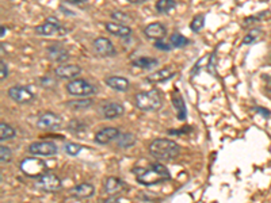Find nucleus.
Masks as SVG:
<instances>
[{
    "mask_svg": "<svg viewBox=\"0 0 271 203\" xmlns=\"http://www.w3.org/2000/svg\"><path fill=\"white\" fill-rule=\"evenodd\" d=\"M132 174L136 176V180L142 186H153L160 184L163 181H167L171 179L169 171L164 165L155 163L148 167H135L132 170Z\"/></svg>",
    "mask_w": 271,
    "mask_h": 203,
    "instance_id": "f257e3e1",
    "label": "nucleus"
},
{
    "mask_svg": "<svg viewBox=\"0 0 271 203\" xmlns=\"http://www.w3.org/2000/svg\"><path fill=\"white\" fill-rule=\"evenodd\" d=\"M149 153L157 161H172L180 153V146L168 138H157L149 145Z\"/></svg>",
    "mask_w": 271,
    "mask_h": 203,
    "instance_id": "f03ea898",
    "label": "nucleus"
},
{
    "mask_svg": "<svg viewBox=\"0 0 271 203\" xmlns=\"http://www.w3.org/2000/svg\"><path fill=\"white\" fill-rule=\"evenodd\" d=\"M135 105L137 109L142 111H157L163 105V99L157 89L141 91L136 93Z\"/></svg>",
    "mask_w": 271,
    "mask_h": 203,
    "instance_id": "7ed1b4c3",
    "label": "nucleus"
},
{
    "mask_svg": "<svg viewBox=\"0 0 271 203\" xmlns=\"http://www.w3.org/2000/svg\"><path fill=\"white\" fill-rule=\"evenodd\" d=\"M67 92L77 98H88L98 92V88L86 79H73L67 83Z\"/></svg>",
    "mask_w": 271,
    "mask_h": 203,
    "instance_id": "20e7f679",
    "label": "nucleus"
},
{
    "mask_svg": "<svg viewBox=\"0 0 271 203\" xmlns=\"http://www.w3.org/2000/svg\"><path fill=\"white\" fill-rule=\"evenodd\" d=\"M21 171L23 175L32 179H39L41 176L48 172V165L45 161L39 160L38 157H27L21 163Z\"/></svg>",
    "mask_w": 271,
    "mask_h": 203,
    "instance_id": "39448f33",
    "label": "nucleus"
},
{
    "mask_svg": "<svg viewBox=\"0 0 271 203\" xmlns=\"http://www.w3.org/2000/svg\"><path fill=\"white\" fill-rule=\"evenodd\" d=\"M34 31H35L38 35H42V37H53V35L63 37V35L67 34V29H65L56 18L50 17L48 18L42 25H39V26H37V28L34 29Z\"/></svg>",
    "mask_w": 271,
    "mask_h": 203,
    "instance_id": "423d86ee",
    "label": "nucleus"
},
{
    "mask_svg": "<svg viewBox=\"0 0 271 203\" xmlns=\"http://www.w3.org/2000/svg\"><path fill=\"white\" fill-rule=\"evenodd\" d=\"M37 127L45 132H53V130H59L63 127V118L56 114V113H43L42 116L38 118Z\"/></svg>",
    "mask_w": 271,
    "mask_h": 203,
    "instance_id": "0eeeda50",
    "label": "nucleus"
},
{
    "mask_svg": "<svg viewBox=\"0 0 271 203\" xmlns=\"http://www.w3.org/2000/svg\"><path fill=\"white\" fill-rule=\"evenodd\" d=\"M8 96L11 100H14L19 105H27V103H32L33 100L35 99V95L33 92L30 88L23 87V86H12L8 88Z\"/></svg>",
    "mask_w": 271,
    "mask_h": 203,
    "instance_id": "6e6552de",
    "label": "nucleus"
},
{
    "mask_svg": "<svg viewBox=\"0 0 271 203\" xmlns=\"http://www.w3.org/2000/svg\"><path fill=\"white\" fill-rule=\"evenodd\" d=\"M37 187L39 190L46 192H59L63 188V183L60 180V177L54 174L46 172L42 175L37 181Z\"/></svg>",
    "mask_w": 271,
    "mask_h": 203,
    "instance_id": "1a4fd4ad",
    "label": "nucleus"
},
{
    "mask_svg": "<svg viewBox=\"0 0 271 203\" xmlns=\"http://www.w3.org/2000/svg\"><path fill=\"white\" fill-rule=\"evenodd\" d=\"M29 152L33 156H54L59 152L57 145L52 141H39V143H34L29 146Z\"/></svg>",
    "mask_w": 271,
    "mask_h": 203,
    "instance_id": "9d476101",
    "label": "nucleus"
},
{
    "mask_svg": "<svg viewBox=\"0 0 271 203\" xmlns=\"http://www.w3.org/2000/svg\"><path fill=\"white\" fill-rule=\"evenodd\" d=\"M46 56L50 61L57 62V64H64L65 61L69 60L70 53L69 50L67 49L63 45H50L46 48Z\"/></svg>",
    "mask_w": 271,
    "mask_h": 203,
    "instance_id": "9b49d317",
    "label": "nucleus"
},
{
    "mask_svg": "<svg viewBox=\"0 0 271 203\" xmlns=\"http://www.w3.org/2000/svg\"><path fill=\"white\" fill-rule=\"evenodd\" d=\"M101 116L106 119H117L125 114V106L118 102H106L101 106Z\"/></svg>",
    "mask_w": 271,
    "mask_h": 203,
    "instance_id": "f8f14e48",
    "label": "nucleus"
},
{
    "mask_svg": "<svg viewBox=\"0 0 271 203\" xmlns=\"http://www.w3.org/2000/svg\"><path fill=\"white\" fill-rule=\"evenodd\" d=\"M92 46H94V50L97 52V55L101 57H113L117 53L113 42L104 37H98L97 39H94Z\"/></svg>",
    "mask_w": 271,
    "mask_h": 203,
    "instance_id": "ddd939ff",
    "label": "nucleus"
},
{
    "mask_svg": "<svg viewBox=\"0 0 271 203\" xmlns=\"http://www.w3.org/2000/svg\"><path fill=\"white\" fill-rule=\"evenodd\" d=\"M103 188H104V192L107 195L115 197V195H118L121 192H124L125 190H128V184L124 180H121L119 177L108 176V177H106L104 183H103Z\"/></svg>",
    "mask_w": 271,
    "mask_h": 203,
    "instance_id": "4468645a",
    "label": "nucleus"
},
{
    "mask_svg": "<svg viewBox=\"0 0 271 203\" xmlns=\"http://www.w3.org/2000/svg\"><path fill=\"white\" fill-rule=\"evenodd\" d=\"M81 66L76 64H61L54 69V75L63 80H73L81 73Z\"/></svg>",
    "mask_w": 271,
    "mask_h": 203,
    "instance_id": "2eb2a0df",
    "label": "nucleus"
},
{
    "mask_svg": "<svg viewBox=\"0 0 271 203\" xmlns=\"http://www.w3.org/2000/svg\"><path fill=\"white\" fill-rule=\"evenodd\" d=\"M175 75H176V71L173 69V66H164L162 69L152 72L151 75L145 77V80L148 83H163L172 79Z\"/></svg>",
    "mask_w": 271,
    "mask_h": 203,
    "instance_id": "dca6fc26",
    "label": "nucleus"
},
{
    "mask_svg": "<svg viewBox=\"0 0 271 203\" xmlns=\"http://www.w3.org/2000/svg\"><path fill=\"white\" fill-rule=\"evenodd\" d=\"M70 197L76 198V199H88V198L94 197L95 194V187L90 184V183H80L77 186L70 188Z\"/></svg>",
    "mask_w": 271,
    "mask_h": 203,
    "instance_id": "f3484780",
    "label": "nucleus"
},
{
    "mask_svg": "<svg viewBox=\"0 0 271 203\" xmlns=\"http://www.w3.org/2000/svg\"><path fill=\"white\" fill-rule=\"evenodd\" d=\"M119 130L117 127H104L102 130L95 134V143L99 145H106V144L111 143L114 140H117L119 136Z\"/></svg>",
    "mask_w": 271,
    "mask_h": 203,
    "instance_id": "a211bd4d",
    "label": "nucleus"
},
{
    "mask_svg": "<svg viewBox=\"0 0 271 203\" xmlns=\"http://www.w3.org/2000/svg\"><path fill=\"white\" fill-rule=\"evenodd\" d=\"M144 34H145L148 38L159 41V39H164L166 34H167V30H166V28L163 26L162 23L153 22L149 23V25L144 29Z\"/></svg>",
    "mask_w": 271,
    "mask_h": 203,
    "instance_id": "6ab92c4d",
    "label": "nucleus"
},
{
    "mask_svg": "<svg viewBox=\"0 0 271 203\" xmlns=\"http://www.w3.org/2000/svg\"><path fill=\"white\" fill-rule=\"evenodd\" d=\"M104 28L107 30L108 33L113 34L115 37H119V38H128L132 34V29L126 25H121V23L117 22H107L104 23Z\"/></svg>",
    "mask_w": 271,
    "mask_h": 203,
    "instance_id": "aec40b11",
    "label": "nucleus"
},
{
    "mask_svg": "<svg viewBox=\"0 0 271 203\" xmlns=\"http://www.w3.org/2000/svg\"><path fill=\"white\" fill-rule=\"evenodd\" d=\"M104 82H106L108 87L114 89V91H117V92H125L130 87L129 80L122 76H108Z\"/></svg>",
    "mask_w": 271,
    "mask_h": 203,
    "instance_id": "412c9836",
    "label": "nucleus"
},
{
    "mask_svg": "<svg viewBox=\"0 0 271 203\" xmlns=\"http://www.w3.org/2000/svg\"><path fill=\"white\" fill-rule=\"evenodd\" d=\"M172 105L175 107V110H176V118L179 121H184L187 118V109H186L183 96L178 91H175L172 93Z\"/></svg>",
    "mask_w": 271,
    "mask_h": 203,
    "instance_id": "4be33fe9",
    "label": "nucleus"
},
{
    "mask_svg": "<svg viewBox=\"0 0 271 203\" xmlns=\"http://www.w3.org/2000/svg\"><path fill=\"white\" fill-rule=\"evenodd\" d=\"M117 146L121 149L133 148L137 143V138L133 133H119V136L115 140Z\"/></svg>",
    "mask_w": 271,
    "mask_h": 203,
    "instance_id": "5701e85b",
    "label": "nucleus"
},
{
    "mask_svg": "<svg viewBox=\"0 0 271 203\" xmlns=\"http://www.w3.org/2000/svg\"><path fill=\"white\" fill-rule=\"evenodd\" d=\"M133 65L137 66V68H140L142 71H152V69H155L159 65V60L157 58H153V57H138V58H136L132 62Z\"/></svg>",
    "mask_w": 271,
    "mask_h": 203,
    "instance_id": "b1692460",
    "label": "nucleus"
},
{
    "mask_svg": "<svg viewBox=\"0 0 271 203\" xmlns=\"http://www.w3.org/2000/svg\"><path fill=\"white\" fill-rule=\"evenodd\" d=\"M94 105V100L88 98H80V99H75V100H69L67 102V107L73 111H80V110H87L90 109L91 106Z\"/></svg>",
    "mask_w": 271,
    "mask_h": 203,
    "instance_id": "393cba45",
    "label": "nucleus"
},
{
    "mask_svg": "<svg viewBox=\"0 0 271 203\" xmlns=\"http://www.w3.org/2000/svg\"><path fill=\"white\" fill-rule=\"evenodd\" d=\"M155 8L159 14H169L176 8V0H157Z\"/></svg>",
    "mask_w": 271,
    "mask_h": 203,
    "instance_id": "a878e982",
    "label": "nucleus"
},
{
    "mask_svg": "<svg viewBox=\"0 0 271 203\" xmlns=\"http://www.w3.org/2000/svg\"><path fill=\"white\" fill-rule=\"evenodd\" d=\"M16 136V130L12 126H10L8 123L5 122H1L0 123V140L1 141H7V140H11Z\"/></svg>",
    "mask_w": 271,
    "mask_h": 203,
    "instance_id": "bb28decb",
    "label": "nucleus"
},
{
    "mask_svg": "<svg viewBox=\"0 0 271 203\" xmlns=\"http://www.w3.org/2000/svg\"><path fill=\"white\" fill-rule=\"evenodd\" d=\"M169 44L172 45V48H176V49H182L184 46H187L190 44V39L186 38L184 35L179 33H173L171 37H169Z\"/></svg>",
    "mask_w": 271,
    "mask_h": 203,
    "instance_id": "cd10ccee",
    "label": "nucleus"
},
{
    "mask_svg": "<svg viewBox=\"0 0 271 203\" xmlns=\"http://www.w3.org/2000/svg\"><path fill=\"white\" fill-rule=\"evenodd\" d=\"M68 130L70 133H73L76 136H81L83 133L87 130V126L83 123V122L77 121V119H73L68 123Z\"/></svg>",
    "mask_w": 271,
    "mask_h": 203,
    "instance_id": "c85d7f7f",
    "label": "nucleus"
},
{
    "mask_svg": "<svg viewBox=\"0 0 271 203\" xmlns=\"http://www.w3.org/2000/svg\"><path fill=\"white\" fill-rule=\"evenodd\" d=\"M205 26V15L203 14H198L193 18V21L190 23V29L194 31V33H200L201 30Z\"/></svg>",
    "mask_w": 271,
    "mask_h": 203,
    "instance_id": "c756f323",
    "label": "nucleus"
},
{
    "mask_svg": "<svg viewBox=\"0 0 271 203\" xmlns=\"http://www.w3.org/2000/svg\"><path fill=\"white\" fill-rule=\"evenodd\" d=\"M262 34H263V31L260 30L259 28H255L252 29L251 31H249L245 37H244L243 39V44L244 45H251L254 44V42H256L258 39H260V37H262Z\"/></svg>",
    "mask_w": 271,
    "mask_h": 203,
    "instance_id": "7c9ffc66",
    "label": "nucleus"
},
{
    "mask_svg": "<svg viewBox=\"0 0 271 203\" xmlns=\"http://www.w3.org/2000/svg\"><path fill=\"white\" fill-rule=\"evenodd\" d=\"M111 19H113V22L121 23V25H126V26L133 21V19H132L126 12H122V11L111 12Z\"/></svg>",
    "mask_w": 271,
    "mask_h": 203,
    "instance_id": "2f4dec72",
    "label": "nucleus"
},
{
    "mask_svg": "<svg viewBox=\"0 0 271 203\" xmlns=\"http://www.w3.org/2000/svg\"><path fill=\"white\" fill-rule=\"evenodd\" d=\"M270 14V11H263V12H259V14H256V15H254V17H248L244 19V28H248V26H254V23H258L260 22L262 19H265L266 15H269Z\"/></svg>",
    "mask_w": 271,
    "mask_h": 203,
    "instance_id": "473e14b6",
    "label": "nucleus"
},
{
    "mask_svg": "<svg viewBox=\"0 0 271 203\" xmlns=\"http://www.w3.org/2000/svg\"><path fill=\"white\" fill-rule=\"evenodd\" d=\"M64 149H65V153L68 154V156L75 157V156H77V154L80 153L81 150H83V146H81V145H79V144L68 143L64 146Z\"/></svg>",
    "mask_w": 271,
    "mask_h": 203,
    "instance_id": "72a5a7b5",
    "label": "nucleus"
},
{
    "mask_svg": "<svg viewBox=\"0 0 271 203\" xmlns=\"http://www.w3.org/2000/svg\"><path fill=\"white\" fill-rule=\"evenodd\" d=\"M0 160H1V163L3 164H7V163H10L11 160H12V152H11V149L8 146H5V145H1L0 146Z\"/></svg>",
    "mask_w": 271,
    "mask_h": 203,
    "instance_id": "f704fd0d",
    "label": "nucleus"
},
{
    "mask_svg": "<svg viewBox=\"0 0 271 203\" xmlns=\"http://www.w3.org/2000/svg\"><path fill=\"white\" fill-rule=\"evenodd\" d=\"M155 48L159 50H163V52H169L171 49H173L172 45L164 42L163 39H159V41H156V42H155Z\"/></svg>",
    "mask_w": 271,
    "mask_h": 203,
    "instance_id": "c9c22d12",
    "label": "nucleus"
},
{
    "mask_svg": "<svg viewBox=\"0 0 271 203\" xmlns=\"http://www.w3.org/2000/svg\"><path fill=\"white\" fill-rule=\"evenodd\" d=\"M7 76H8V66L4 62V60H1L0 61V80L4 82Z\"/></svg>",
    "mask_w": 271,
    "mask_h": 203,
    "instance_id": "e433bc0d",
    "label": "nucleus"
},
{
    "mask_svg": "<svg viewBox=\"0 0 271 203\" xmlns=\"http://www.w3.org/2000/svg\"><path fill=\"white\" fill-rule=\"evenodd\" d=\"M65 4L76 7H86L88 4V0H63Z\"/></svg>",
    "mask_w": 271,
    "mask_h": 203,
    "instance_id": "4c0bfd02",
    "label": "nucleus"
},
{
    "mask_svg": "<svg viewBox=\"0 0 271 203\" xmlns=\"http://www.w3.org/2000/svg\"><path fill=\"white\" fill-rule=\"evenodd\" d=\"M255 110H256V111H259L260 114H262V116H265V118H269V116H270V111H269V110H266V109H262V107H256V109H255Z\"/></svg>",
    "mask_w": 271,
    "mask_h": 203,
    "instance_id": "58836bf2",
    "label": "nucleus"
},
{
    "mask_svg": "<svg viewBox=\"0 0 271 203\" xmlns=\"http://www.w3.org/2000/svg\"><path fill=\"white\" fill-rule=\"evenodd\" d=\"M101 203H119V201L115 197H110V198H107V199L102 201Z\"/></svg>",
    "mask_w": 271,
    "mask_h": 203,
    "instance_id": "ea45409f",
    "label": "nucleus"
},
{
    "mask_svg": "<svg viewBox=\"0 0 271 203\" xmlns=\"http://www.w3.org/2000/svg\"><path fill=\"white\" fill-rule=\"evenodd\" d=\"M129 3H133V4H142V3H145L148 0H128Z\"/></svg>",
    "mask_w": 271,
    "mask_h": 203,
    "instance_id": "a19ab883",
    "label": "nucleus"
},
{
    "mask_svg": "<svg viewBox=\"0 0 271 203\" xmlns=\"http://www.w3.org/2000/svg\"><path fill=\"white\" fill-rule=\"evenodd\" d=\"M5 34V28L4 26H1V37H4Z\"/></svg>",
    "mask_w": 271,
    "mask_h": 203,
    "instance_id": "79ce46f5",
    "label": "nucleus"
}]
</instances>
